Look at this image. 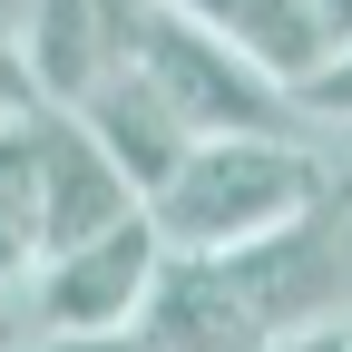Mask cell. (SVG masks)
<instances>
[{
    "label": "cell",
    "instance_id": "obj_3",
    "mask_svg": "<svg viewBox=\"0 0 352 352\" xmlns=\"http://www.w3.org/2000/svg\"><path fill=\"white\" fill-rule=\"evenodd\" d=\"M157 254L166 245L147 226V206L98 226V235H78V245L30 254V274H20L30 342H118L127 314H138V294H147V274H157Z\"/></svg>",
    "mask_w": 352,
    "mask_h": 352
},
{
    "label": "cell",
    "instance_id": "obj_8",
    "mask_svg": "<svg viewBox=\"0 0 352 352\" xmlns=\"http://www.w3.org/2000/svg\"><path fill=\"white\" fill-rule=\"evenodd\" d=\"M294 118H303V127H352V39L323 50L314 69L294 78Z\"/></svg>",
    "mask_w": 352,
    "mask_h": 352
},
{
    "label": "cell",
    "instance_id": "obj_11",
    "mask_svg": "<svg viewBox=\"0 0 352 352\" xmlns=\"http://www.w3.org/2000/svg\"><path fill=\"white\" fill-rule=\"evenodd\" d=\"M20 274H30V235L0 215V284H20Z\"/></svg>",
    "mask_w": 352,
    "mask_h": 352
},
{
    "label": "cell",
    "instance_id": "obj_1",
    "mask_svg": "<svg viewBox=\"0 0 352 352\" xmlns=\"http://www.w3.org/2000/svg\"><path fill=\"white\" fill-rule=\"evenodd\" d=\"M314 196H323L314 127H215V138H186V157L138 206L166 254H235L254 235H274L284 215H303Z\"/></svg>",
    "mask_w": 352,
    "mask_h": 352
},
{
    "label": "cell",
    "instance_id": "obj_2",
    "mask_svg": "<svg viewBox=\"0 0 352 352\" xmlns=\"http://www.w3.org/2000/svg\"><path fill=\"white\" fill-rule=\"evenodd\" d=\"M127 69L186 118V138H215V127H303L294 88L274 69H254L226 30L186 20L176 0H138V20H127Z\"/></svg>",
    "mask_w": 352,
    "mask_h": 352
},
{
    "label": "cell",
    "instance_id": "obj_12",
    "mask_svg": "<svg viewBox=\"0 0 352 352\" xmlns=\"http://www.w3.org/2000/svg\"><path fill=\"white\" fill-rule=\"evenodd\" d=\"M0 342H30V314H20V284H0Z\"/></svg>",
    "mask_w": 352,
    "mask_h": 352
},
{
    "label": "cell",
    "instance_id": "obj_6",
    "mask_svg": "<svg viewBox=\"0 0 352 352\" xmlns=\"http://www.w3.org/2000/svg\"><path fill=\"white\" fill-rule=\"evenodd\" d=\"M69 118H78L88 138L108 147V166H118L138 196L157 186V176H166L176 157H186V118H176V108H166V98H157V88H147L138 69H127V59H108L98 78H88L78 98H69Z\"/></svg>",
    "mask_w": 352,
    "mask_h": 352
},
{
    "label": "cell",
    "instance_id": "obj_10",
    "mask_svg": "<svg viewBox=\"0 0 352 352\" xmlns=\"http://www.w3.org/2000/svg\"><path fill=\"white\" fill-rule=\"evenodd\" d=\"M303 20H314L323 50H342V39H352V0H303Z\"/></svg>",
    "mask_w": 352,
    "mask_h": 352
},
{
    "label": "cell",
    "instance_id": "obj_7",
    "mask_svg": "<svg viewBox=\"0 0 352 352\" xmlns=\"http://www.w3.org/2000/svg\"><path fill=\"white\" fill-rule=\"evenodd\" d=\"M186 20H206V30H226L235 50L254 59V69H274L284 88L323 59V39H314V20H303V0H176Z\"/></svg>",
    "mask_w": 352,
    "mask_h": 352
},
{
    "label": "cell",
    "instance_id": "obj_5",
    "mask_svg": "<svg viewBox=\"0 0 352 352\" xmlns=\"http://www.w3.org/2000/svg\"><path fill=\"white\" fill-rule=\"evenodd\" d=\"M118 215H138V186H127V176L108 166V147L50 98L39 108V254L98 235V226H118Z\"/></svg>",
    "mask_w": 352,
    "mask_h": 352
},
{
    "label": "cell",
    "instance_id": "obj_9",
    "mask_svg": "<svg viewBox=\"0 0 352 352\" xmlns=\"http://www.w3.org/2000/svg\"><path fill=\"white\" fill-rule=\"evenodd\" d=\"M30 59H20V30H0V108H30Z\"/></svg>",
    "mask_w": 352,
    "mask_h": 352
},
{
    "label": "cell",
    "instance_id": "obj_4",
    "mask_svg": "<svg viewBox=\"0 0 352 352\" xmlns=\"http://www.w3.org/2000/svg\"><path fill=\"white\" fill-rule=\"evenodd\" d=\"M118 342H147V352H254V314L226 274V254H157V274L138 294Z\"/></svg>",
    "mask_w": 352,
    "mask_h": 352
}]
</instances>
